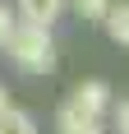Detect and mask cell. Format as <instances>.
I'll return each mask as SVG.
<instances>
[{
  "label": "cell",
  "mask_w": 129,
  "mask_h": 134,
  "mask_svg": "<svg viewBox=\"0 0 129 134\" xmlns=\"http://www.w3.org/2000/svg\"><path fill=\"white\" fill-rule=\"evenodd\" d=\"M0 51H9L14 69L19 74H51L55 69V37H51V28H42V23H19L9 28V37H5V46Z\"/></svg>",
  "instance_id": "cell-1"
},
{
  "label": "cell",
  "mask_w": 129,
  "mask_h": 134,
  "mask_svg": "<svg viewBox=\"0 0 129 134\" xmlns=\"http://www.w3.org/2000/svg\"><path fill=\"white\" fill-rule=\"evenodd\" d=\"M69 102H74L78 111H88V116H97V120H102V111L111 107V88H106L102 79H78L74 93H69Z\"/></svg>",
  "instance_id": "cell-2"
},
{
  "label": "cell",
  "mask_w": 129,
  "mask_h": 134,
  "mask_svg": "<svg viewBox=\"0 0 129 134\" xmlns=\"http://www.w3.org/2000/svg\"><path fill=\"white\" fill-rule=\"evenodd\" d=\"M55 130H60V134H102V125H97V116L78 111L74 102H64L60 116H55Z\"/></svg>",
  "instance_id": "cell-3"
},
{
  "label": "cell",
  "mask_w": 129,
  "mask_h": 134,
  "mask_svg": "<svg viewBox=\"0 0 129 134\" xmlns=\"http://www.w3.org/2000/svg\"><path fill=\"white\" fill-rule=\"evenodd\" d=\"M60 14H64V0H19V19H23V23L51 28Z\"/></svg>",
  "instance_id": "cell-4"
},
{
  "label": "cell",
  "mask_w": 129,
  "mask_h": 134,
  "mask_svg": "<svg viewBox=\"0 0 129 134\" xmlns=\"http://www.w3.org/2000/svg\"><path fill=\"white\" fill-rule=\"evenodd\" d=\"M106 32H111V42H115V46H129V0H111V9H106Z\"/></svg>",
  "instance_id": "cell-5"
},
{
  "label": "cell",
  "mask_w": 129,
  "mask_h": 134,
  "mask_svg": "<svg viewBox=\"0 0 129 134\" xmlns=\"http://www.w3.org/2000/svg\"><path fill=\"white\" fill-rule=\"evenodd\" d=\"M69 9L83 19V23H102L106 19V9H111V0H64Z\"/></svg>",
  "instance_id": "cell-6"
},
{
  "label": "cell",
  "mask_w": 129,
  "mask_h": 134,
  "mask_svg": "<svg viewBox=\"0 0 129 134\" xmlns=\"http://www.w3.org/2000/svg\"><path fill=\"white\" fill-rule=\"evenodd\" d=\"M0 134H37L32 130V116H28V111H5V116H0Z\"/></svg>",
  "instance_id": "cell-7"
},
{
  "label": "cell",
  "mask_w": 129,
  "mask_h": 134,
  "mask_svg": "<svg viewBox=\"0 0 129 134\" xmlns=\"http://www.w3.org/2000/svg\"><path fill=\"white\" fill-rule=\"evenodd\" d=\"M115 130H120V134H129V97L115 107Z\"/></svg>",
  "instance_id": "cell-8"
},
{
  "label": "cell",
  "mask_w": 129,
  "mask_h": 134,
  "mask_svg": "<svg viewBox=\"0 0 129 134\" xmlns=\"http://www.w3.org/2000/svg\"><path fill=\"white\" fill-rule=\"evenodd\" d=\"M14 23H19V19H9V5H0V46H5V37H9Z\"/></svg>",
  "instance_id": "cell-9"
},
{
  "label": "cell",
  "mask_w": 129,
  "mask_h": 134,
  "mask_svg": "<svg viewBox=\"0 0 129 134\" xmlns=\"http://www.w3.org/2000/svg\"><path fill=\"white\" fill-rule=\"evenodd\" d=\"M5 111H9V93L0 88V116H5Z\"/></svg>",
  "instance_id": "cell-10"
}]
</instances>
